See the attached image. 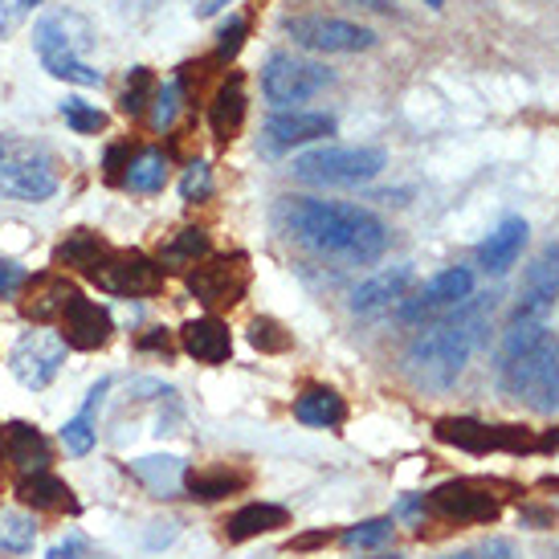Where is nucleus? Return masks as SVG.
<instances>
[{
    "instance_id": "nucleus-1",
    "label": "nucleus",
    "mask_w": 559,
    "mask_h": 559,
    "mask_svg": "<svg viewBox=\"0 0 559 559\" xmlns=\"http://www.w3.org/2000/svg\"><path fill=\"white\" fill-rule=\"evenodd\" d=\"M282 225L302 246H311L314 253L343 258L352 265L380 262L384 249H389V225L368 209H359V204L290 197L282 204Z\"/></svg>"
},
{
    "instance_id": "nucleus-2",
    "label": "nucleus",
    "mask_w": 559,
    "mask_h": 559,
    "mask_svg": "<svg viewBox=\"0 0 559 559\" xmlns=\"http://www.w3.org/2000/svg\"><path fill=\"white\" fill-rule=\"evenodd\" d=\"M486 335V307L481 302H462L453 307L450 319L420 326L408 352H404V372L417 389H450L457 376L466 372L474 347Z\"/></svg>"
},
{
    "instance_id": "nucleus-3",
    "label": "nucleus",
    "mask_w": 559,
    "mask_h": 559,
    "mask_svg": "<svg viewBox=\"0 0 559 559\" xmlns=\"http://www.w3.org/2000/svg\"><path fill=\"white\" fill-rule=\"evenodd\" d=\"M389 168V156L380 147H364V143H326L314 152H302L295 159V180L314 188H356L376 180Z\"/></svg>"
},
{
    "instance_id": "nucleus-4",
    "label": "nucleus",
    "mask_w": 559,
    "mask_h": 559,
    "mask_svg": "<svg viewBox=\"0 0 559 559\" xmlns=\"http://www.w3.org/2000/svg\"><path fill=\"white\" fill-rule=\"evenodd\" d=\"M502 389L511 392L514 401L531 404L535 413H556L559 408V340L544 335L531 352L498 364Z\"/></svg>"
},
{
    "instance_id": "nucleus-5",
    "label": "nucleus",
    "mask_w": 559,
    "mask_h": 559,
    "mask_svg": "<svg viewBox=\"0 0 559 559\" xmlns=\"http://www.w3.org/2000/svg\"><path fill=\"white\" fill-rule=\"evenodd\" d=\"M331 86V70L323 62H307L295 53H270L262 66V94L278 110H298V103L314 98Z\"/></svg>"
},
{
    "instance_id": "nucleus-6",
    "label": "nucleus",
    "mask_w": 559,
    "mask_h": 559,
    "mask_svg": "<svg viewBox=\"0 0 559 559\" xmlns=\"http://www.w3.org/2000/svg\"><path fill=\"white\" fill-rule=\"evenodd\" d=\"M282 29H286V37L298 49H311V53H364V49L376 46V33L368 25H356V21H343V16L326 13L286 16Z\"/></svg>"
},
{
    "instance_id": "nucleus-7",
    "label": "nucleus",
    "mask_w": 559,
    "mask_h": 559,
    "mask_svg": "<svg viewBox=\"0 0 559 559\" xmlns=\"http://www.w3.org/2000/svg\"><path fill=\"white\" fill-rule=\"evenodd\" d=\"M107 295H127V298H143L164 290V265L152 262L140 249H103V258L91 265V274Z\"/></svg>"
},
{
    "instance_id": "nucleus-8",
    "label": "nucleus",
    "mask_w": 559,
    "mask_h": 559,
    "mask_svg": "<svg viewBox=\"0 0 559 559\" xmlns=\"http://www.w3.org/2000/svg\"><path fill=\"white\" fill-rule=\"evenodd\" d=\"M0 192L29 204L49 201L58 192V171H53V164L41 152L4 143L0 147Z\"/></svg>"
},
{
    "instance_id": "nucleus-9",
    "label": "nucleus",
    "mask_w": 559,
    "mask_h": 559,
    "mask_svg": "<svg viewBox=\"0 0 559 559\" xmlns=\"http://www.w3.org/2000/svg\"><path fill=\"white\" fill-rule=\"evenodd\" d=\"M66 364V340L58 331H25L9 352V372L25 384V389H49L53 376Z\"/></svg>"
},
{
    "instance_id": "nucleus-10",
    "label": "nucleus",
    "mask_w": 559,
    "mask_h": 559,
    "mask_svg": "<svg viewBox=\"0 0 559 559\" xmlns=\"http://www.w3.org/2000/svg\"><path fill=\"white\" fill-rule=\"evenodd\" d=\"M559 298V246H544L531 265L523 270L519 282V302H514V319L519 323H547V314Z\"/></svg>"
},
{
    "instance_id": "nucleus-11",
    "label": "nucleus",
    "mask_w": 559,
    "mask_h": 559,
    "mask_svg": "<svg viewBox=\"0 0 559 559\" xmlns=\"http://www.w3.org/2000/svg\"><path fill=\"white\" fill-rule=\"evenodd\" d=\"M188 290L201 298L204 307H237L249 290V265L241 253L234 258H209L188 270Z\"/></svg>"
},
{
    "instance_id": "nucleus-12",
    "label": "nucleus",
    "mask_w": 559,
    "mask_h": 559,
    "mask_svg": "<svg viewBox=\"0 0 559 559\" xmlns=\"http://www.w3.org/2000/svg\"><path fill=\"white\" fill-rule=\"evenodd\" d=\"M466 298H474V274H469L466 265H450V270H441L437 278L425 282L417 295H404L396 311H401L404 323H420L425 314L462 307Z\"/></svg>"
},
{
    "instance_id": "nucleus-13",
    "label": "nucleus",
    "mask_w": 559,
    "mask_h": 559,
    "mask_svg": "<svg viewBox=\"0 0 559 559\" xmlns=\"http://www.w3.org/2000/svg\"><path fill=\"white\" fill-rule=\"evenodd\" d=\"M58 335L66 340V347H74V352H98V347H107L110 335H115V323H110V311L103 302H94L86 295H74L66 302L62 319H58Z\"/></svg>"
},
{
    "instance_id": "nucleus-14",
    "label": "nucleus",
    "mask_w": 559,
    "mask_h": 559,
    "mask_svg": "<svg viewBox=\"0 0 559 559\" xmlns=\"http://www.w3.org/2000/svg\"><path fill=\"white\" fill-rule=\"evenodd\" d=\"M33 46L41 53V62H49V58H82V53L94 46L91 21L79 13H70V9H66V13H49L46 21H37Z\"/></svg>"
},
{
    "instance_id": "nucleus-15",
    "label": "nucleus",
    "mask_w": 559,
    "mask_h": 559,
    "mask_svg": "<svg viewBox=\"0 0 559 559\" xmlns=\"http://www.w3.org/2000/svg\"><path fill=\"white\" fill-rule=\"evenodd\" d=\"M335 135V119L323 110H274L265 119V143L270 152H290L302 143H319Z\"/></svg>"
},
{
    "instance_id": "nucleus-16",
    "label": "nucleus",
    "mask_w": 559,
    "mask_h": 559,
    "mask_svg": "<svg viewBox=\"0 0 559 559\" xmlns=\"http://www.w3.org/2000/svg\"><path fill=\"white\" fill-rule=\"evenodd\" d=\"M408 282H413V265H389V270H380L376 278L359 282L356 290H352V311L384 314L392 307H401V298L408 295Z\"/></svg>"
},
{
    "instance_id": "nucleus-17",
    "label": "nucleus",
    "mask_w": 559,
    "mask_h": 559,
    "mask_svg": "<svg viewBox=\"0 0 559 559\" xmlns=\"http://www.w3.org/2000/svg\"><path fill=\"white\" fill-rule=\"evenodd\" d=\"M527 221L523 217H507L498 221V229L478 249H474V262L486 270V274H507L519 258H523V249H527Z\"/></svg>"
},
{
    "instance_id": "nucleus-18",
    "label": "nucleus",
    "mask_w": 559,
    "mask_h": 559,
    "mask_svg": "<svg viewBox=\"0 0 559 559\" xmlns=\"http://www.w3.org/2000/svg\"><path fill=\"white\" fill-rule=\"evenodd\" d=\"M79 295L70 278L62 274H41V278H29L25 282V298H21V314L29 319L33 326H46V323H58L66 311V302Z\"/></svg>"
},
{
    "instance_id": "nucleus-19",
    "label": "nucleus",
    "mask_w": 559,
    "mask_h": 559,
    "mask_svg": "<svg viewBox=\"0 0 559 559\" xmlns=\"http://www.w3.org/2000/svg\"><path fill=\"white\" fill-rule=\"evenodd\" d=\"M429 502H433L441 514L462 519V523H486V519L498 514L495 495H486V490L469 486V481H445V486H437L433 495H429Z\"/></svg>"
},
{
    "instance_id": "nucleus-20",
    "label": "nucleus",
    "mask_w": 559,
    "mask_h": 559,
    "mask_svg": "<svg viewBox=\"0 0 559 559\" xmlns=\"http://www.w3.org/2000/svg\"><path fill=\"white\" fill-rule=\"evenodd\" d=\"M180 347L197 364H225V359L234 356V335H229V326L221 323V319L204 314V319H188L180 326Z\"/></svg>"
},
{
    "instance_id": "nucleus-21",
    "label": "nucleus",
    "mask_w": 559,
    "mask_h": 559,
    "mask_svg": "<svg viewBox=\"0 0 559 559\" xmlns=\"http://www.w3.org/2000/svg\"><path fill=\"white\" fill-rule=\"evenodd\" d=\"M246 82L241 74L234 79H225L213 94V103H209V127H213V140L217 143H234L241 135V127H246Z\"/></svg>"
},
{
    "instance_id": "nucleus-22",
    "label": "nucleus",
    "mask_w": 559,
    "mask_h": 559,
    "mask_svg": "<svg viewBox=\"0 0 559 559\" xmlns=\"http://www.w3.org/2000/svg\"><path fill=\"white\" fill-rule=\"evenodd\" d=\"M4 457L13 462L21 474H41L53 462V450H49L46 433L29 425V420H13L4 425Z\"/></svg>"
},
{
    "instance_id": "nucleus-23",
    "label": "nucleus",
    "mask_w": 559,
    "mask_h": 559,
    "mask_svg": "<svg viewBox=\"0 0 559 559\" xmlns=\"http://www.w3.org/2000/svg\"><path fill=\"white\" fill-rule=\"evenodd\" d=\"M16 502L21 507H33V511H79V502H74V490L66 486L58 474H21L16 478Z\"/></svg>"
},
{
    "instance_id": "nucleus-24",
    "label": "nucleus",
    "mask_w": 559,
    "mask_h": 559,
    "mask_svg": "<svg viewBox=\"0 0 559 559\" xmlns=\"http://www.w3.org/2000/svg\"><path fill=\"white\" fill-rule=\"evenodd\" d=\"M295 417L311 429H340L347 420V401L326 384H311L295 396Z\"/></svg>"
},
{
    "instance_id": "nucleus-25",
    "label": "nucleus",
    "mask_w": 559,
    "mask_h": 559,
    "mask_svg": "<svg viewBox=\"0 0 559 559\" xmlns=\"http://www.w3.org/2000/svg\"><path fill=\"white\" fill-rule=\"evenodd\" d=\"M290 523V511L278 507V502H249L241 511L229 514L225 523V535L234 544H246V539H258V535H270V531H282Z\"/></svg>"
},
{
    "instance_id": "nucleus-26",
    "label": "nucleus",
    "mask_w": 559,
    "mask_h": 559,
    "mask_svg": "<svg viewBox=\"0 0 559 559\" xmlns=\"http://www.w3.org/2000/svg\"><path fill=\"white\" fill-rule=\"evenodd\" d=\"M123 185L131 192H143V197L164 192V185H168V156L159 147H143L140 156H131V164H127Z\"/></svg>"
},
{
    "instance_id": "nucleus-27",
    "label": "nucleus",
    "mask_w": 559,
    "mask_h": 559,
    "mask_svg": "<svg viewBox=\"0 0 559 559\" xmlns=\"http://www.w3.org/2000/svg\"><path fill=\"white\" fill-rule=\"evenodd\" d=\"M107 389H110V380H98V384L91 389V396H86V404L79 408V417H70L62 425V441L74 457H86V453L94 450V408H98V401L107 396Z\"/></svg>"
},
{
    "instance_id": "nucleus-28",
    "label": "nucleus",
    "mask_w": 559,
    "mask_h": 559,
    "mask_svg": "<svg viewBox=\"0 0 559 559\" xmlns=\"http://www.w3.org/2000/svg\"><path fill=\"white\" fill-rule=\"evenodd\" d=\"M437 437L450 441V445H462V450H495V445H514L507 433H495L478 420H441L437 425Z\"/></svg>"
},
{
    "instance_id": "nucleus-29",
    "label": "nucleus",
    "mask_w": 559,
    "mask_h": 559,
    "mask_svg": "<svg viewBox=\"0 0 559 559\" xmlns=\"http://www.w3.org/2000/svg\"><path fill=\"white\" fill-rule=\"evenodd\" d=\"M185 486L192 498H201V502H217V498L234 495L246 486V474H234V469H197V474H185Z\"/></svg>"
},
{
    "instance_id": "nucleus-30",
    "label": "nucleus",
    "mask_w": 559,
    "mask_h": 559,
    "mask_svg": "<svg viewBox=\"0 0 559 559\" xmlns=\"http://www.w3.org/2000/svg\"><path fill=\"white\" fill-rule=\"evenodd\" d=\"M37 523L25 511H0V556H25L33 551Z\"/></svg>"
},
{
    "instance_id": "nucleus-31",
    "label": "nucleus",
    "mask_w": 559,
    "mask_h": 559,
    "mask_svg": "<svg viewBox=\"0 0 559 559\" xmlns=\"http://www.w3.org/2000/svg\"><path fill=\"white\" fill-rule=\"evenodd\" d=\"M156 74L147 70V66H135L131 74H127V86L123 94H119V110L123 115H131V119H140L143 110L152 107V98H156Z\"/></svg>"
},
{
    "instance_id": "nucleus-32",
    "label": "nucleus",
    "mask_w": 559,
    "mask_h": 559,
    "mask_svg": "<svg viewBox=\"0 0 559 559\" xmlns=\"http://www.w3.org/2000/svg\"><path fill=\"white\" fill-rule=\"evenodd\" d=\"M209 258V237L204 229H180V234L171 237L164 253H159V265H197Z\"/></svg>"
},
{
    "instance_id": "nucleus-33",
    "label": "nucleus",
    "mask_w": 559,
    "mask_h": 559,
    "mask_svg": "<svg viewBox=\"0 0 559 559\" xmlns=\"http://www.w3.org/2000/svg\"><path fill=\"white\" fill-rule=\"evenodd\" d=\"M185 107V82L180 79H168L156 86V98H152V127L156 131H168L176 123V115Z\"/></svg>"
},
{
    "instance_id": "nucleus-34",
    "label": "nucleus",
    "mask_w": 559,
    "mask_h": 559,
    "mask_svg": "<svg viewBox=\"0 0 559 559\" xmlns=\"http://www.w3.org/2000/svg\"><path fill=\"white\" fill-rule=\"evenodd\" d=\"M41 66L58 82H70V86H103V70H94L86 58H49Z\"/></svg>"
},
{
    "instance_id": "nucleus-35",
    "label": "nucleus",
    "mask_w": 559,
    "mask_h": 559,
    "mask_svg": "<svg viewBox=\"0 0 559 559\" xmlns=\"http://www.w3.org/2000/svg\"><path fill=\"white\" fill-rule=\"evenodd\" d=\"M62 119L70 123V131H74V135H98V131L107 127V115L94 107V103H86V98H66Z\"/></svg>"
},
{
    "instance_id": "nucleus-36",
    "label": "nucleus",
    "mask_w": 559,
    "mask_h": 559,
    "mask_svg": "<svg viewBox=\"0 0 559 559\" xmlns=\"http://www.w3.org/2000/svg\"><path fill=\"white\" fill-rule=\"evenodd\" d=\"M392 539V519H368V523H356V527H347L340 535L343 547H380Z\"/></svg>"
},
{
    "instance_id": "nucleus-37",
    "label": "nucleus",
    "mask_w": 559,
    "mask_h": 559,
    "mask_svg": "<svg viewBox=\"0 0 559 559\" xmlns=\"http://www.w3.org/2000/svg\"><path fill=\"white\" fill-rule=\"evenodd\" d=\"M249 343H253L258 352L278 356V352H286V347H290V335H286V331H282V323H274V319H253V326H249Z\"/></svg>"
},
{
    "instance_id": "nucleus-38",
    "label": "nucleus",
    "mask_w": 559,
    "mask_h": 559,
    "mask_svg": "<svg viewBox=\"0 0 559 559\" xmlns=\"http://www.w3.org/2000/svg\"><path fill=\"white\" fill-rule=\"evenodd\" d=\"M209 192H213V168H209L204 159H192L185 168V176H180V197L197 204V201H204Z\"/></svg>"
},
{
    "instance_id": "nucleus-39",
    "label": "nucleus",
    "mask_w": 559,
    "mask_h": 559,
    "mask_svg": "<svg viewBox=\"0 0 559 559\" xmlns=\"http://www.w3.org/2000/svg\"><path fill=\"white\" fill-rule=\"evenodd\" d=\"M46 0H0V41L13 37L25 21L33 16V9H41Z\"/></svg>"
},
{
    "instance_id": "nucleus-40",
    "label": "nucleus",
    "mask_w": 559,
    "mask_h": 559,
    "mask_svg": "<svg viewBox=\"0 0 559 559\" xmlns=\"http://www.w3.org/2000/svg\"><path fill=\"white\" fill-rule=\"evenodd\" d=\"M241 46H246V21H241V16H229L217 33V58L221 62H229V58L241 53Z\"/></svg>"
},
{
    "instance_id": "nucleus-41",
    "label": "nucleus",
    "mask_w": 559,
    "mask_h": 559,
    "mask_svg": "<svg viewBox=\"0 0 559 559\" xmlns=\"http://www.w3.org/2000/svg\"><path fill=\"white\" fill-rule=\"evenodd\" d=\"M25 282H29V270L13 258H0V298H13L16 290H25Z\"/></svg>"
},
{
    "instance_id": "nucleus-42",
    "label": "nucleus",
    "mask_w": 559,
    "mask_h": 559,
    "mask_svg": "<svg viewBox=\"0 0 559 559\" xmlns=\"http://www.w3.org/2000/svg\"><path fill=\"white\" fill-rule=\"evenodd\" d=\"M46 559H86V539L82 535H66L58 547H49Z\"/></svg>"
},
{
    "instance_id": "nucleus-43",
    "label": "nucleus",
    "mask_w": 559,
    "mask_h": 559,
    "mask_svg": "<svg viewBox=\"0 0 559 559\" xmlns=\"http://www.w3.org/2000/svg\"><path fill=\"white\" fill-rule=\"evenodd\" d=\"M140 347H147V352H171V340H168V331L164 326H156L152 335H143Z\"/></svg>"
},
{
    "instance_id": "nucleus-44",
    "label": "nucleus",
    "mask_w": 559,
    "mask_h": 559,
    "mask_svg": "<svg viewBox=\"0 0 559 559\" xmlns=\"http://www.w3.org/2000/svg\"><path fill=\"white\" fill-rule=\"evenodd\" d=\"M481 559H514V551L507 539H490V544L481 547Z\"/></svg>"
},
{
    "instance_id": "nucleus-45",
    "label": "nucleus",
    "mask_w": 559,
    "mask_h": 559,
    "mask_svg": "<svg viewBox=\"0 0 559 559\" xmlns=\"http://www.w3.org/2000/svg\"><path fill=\"white\" fill-rule=\"evenodd\" d=\"M225 4H229V0H197V9H192V13H197L204 21V16H217L221 9H225Z\"/></svg>"
},
{
    "instance_id": "nucleus-46",
    "label": "nucleus",
    "mask_w": 559,
    "mask_h": 559,
    "mask_svg": "<svg viewBox=\"0 0 559 559\" xmlns=\"http://www.w3.org/2000/svg\"><path fill=\"white\" fill-rule=\"evenodd\" d=\"M359 4H368V9H376V13H389L392 0H359Z\"/></svg>"
},
{
    "instance_id": "nucleus-47",
    "label": "nucleus",
    "mask_w": 559,
    "mask_h": 559,
    "mask_svg": "<svg viewBox=\"0 0 559 559\" xmlns=\"http://www.w3.org/2000/svg\"><path fill=\"white\" fill-rule=\"evenodd\" d=\"M420 4H429V9H441V4H445V0H420Z\"/></svg>"
},
{
    "instance_id": "nucleus-48",
    "label": "nucleus",
    "mask_w": 559,
    "mask_h": 559,
    "mask_svg": "<svg viewBox=\"0 0 559 559\" xmlns=\"http://www.w3.org/2000/svg\"><path fill=\"white\" fill-rule=\"evenodd\" d=\"M372 559H401V556H372Z\"/></svg>"
},
{
    "instance_id": "nucleus-49",
    "label": "nucleus",
    "mask_w": 559,
    "mask_h": 559,
    "mask_svg": "<svg viewBox=\"0 0 559 559\" xmlns=\"http://www.w3.org/2000/svg\"><path fill=\"white\" fill-rule=\"evenodd\" d=\"M453 559H474V556H453Z\"/></svg>"
},
{
    "instance_id": "nucleus-50",
    "label": "nucleus",
    "mask_w": 559,
    "mask_h": 559,
    "mask_svg": "<svg viewBox=\"0 0 559 559\" xmlns=\"http://www.w3.org/2000/svg\"><path fill=\"white\" fill-rule=\"evenodd\" d=\"M0 441H4V429H0Z\"/></svg>"
}]
</instances>
